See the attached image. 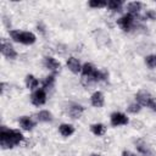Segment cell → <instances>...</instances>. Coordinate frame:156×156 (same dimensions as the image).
<instances>
[{
	"instance_id": "6da1fadb",
	"label": "cell",
	"mask_w": 156,
	"mask_h": 156,
	"mask_svg": "<svg viewBox=\"0 0 156 156\" xmlns=\"http://www.w3.org/2000/svg\"><path fill=\"white\" fill-rule=\"evenodd\" d=\"M23 140V134L17 129H7L5 126L0 130V145L2 149H11Z\"/></svg>"
},
{
	"instance_id": "7a4b0ae2",
	"label": "cell",
	"mask_w": 156,
	"mask_h": 156,
	"mask_svg": "<svg viewBox=\"0 0 156 156\" xmlns=\"http://www.w3.org/2000/svg\"><path fill=\"white\" fill-rule=\"evenodd\" d=\"M10 37L17 41V43H21V44H24V45H30L35 41V35L30 32H22V30H10L9 32Z\"/></svg>"
},
{
	"instance_id": "3957f363",
	"label": "cell",
	"mask_w": 156,
	"mask_h": 156,
	"mask_svg": "<svg viewBox=\"0 0 156 156\" xmlns=\"http://www.w3.org/2000/svg\"><path fill=\"white\" fill-rule=\"evenodd\" d=\"M117 24L119 26V28H121L122 30L129 32V30L133 28V26H134V16L127 13V15H124V16H122L121 18L117 20Z\"/></svg>"
},
{
	"instance_id": "277c9868",
	"label": "cell",
	"mask_w": 156,
	"mask_h": 156,
	"mask_svg": "<svg viewBox=\"0 0 156 156\" xmlns=\"http://www.w3.org/2000/svg\"><path fill=\"white\" fill-rule=\"evenodd\" d=\"M1 54H2L5 57H7V58H16V57H17L16 50L13 49V46H12L5 38L1 39Z\"/></svg>"
},
{
	"instance_id": "5b68a950",
	"label": "cell",
	"mask_w": 156,
	"mask_h": 156,
	"mask_svg": "<svg viewBox=\"0 0 156 156\" xmlns=\"http://www.w3.org/2000/svg\"><path fill=\"white\" fill-rule=\"evenodd\" d=\"M30 101H32V104L35 105V106H41V105H44L45 101H46L45 90H44V89H38V90H35V91L32 94V96H30Z\"/></svg>"
},
{
	"instance_id": "8992f818",
	"label": "cell",
	"mask_w": 156,
	"mask_h": 156,
	"mask_svg": "<svg viewBox=\"0 0 156 156\" xmlns=\"http://www.w3.org/2000/svg\"><path fill=\"white\" fill-rule=\"evenodd\" d=\"M110 121H111V124L113 127H118V126H126L129 121H128V117L122 113V112H113L110 117Z\"/></svg>"
},
{
	"instance_id": "52a82bcc",
	"label": "cell",
	"mask_w": 156,
	"mask_h": 156,
	"mask_svg": "<svg viewBox=\"0 0 156 156\" xmlns=\"http://www.w3.org/2000/svg\"><path fill=\"white\" fill-rule=\"evenodd\" d=\"M44 65H45V67H46L48 69L52 71L54 73L60 72V69H61V65H60L54 57H51V56H46V57L44 58Z\"/></svg>"
},
{
	"instance_id": "ba28073f",
	"label": "cell",
	"mask_w": 156,
	"mask_h": 156,
	"mask_svg": "<svg viewBox=\"0 0 156 156\" xmlns=\"http://www.w3.org/2000/svg\"><path fill=\"white\" fill-rule=\"evenodd\" d=\"M135 98H136V102L140 104L141 106H149V102H150V100L152 99V96H151L147 91H144V90L139 91Z\"/></svg>"
},
{
	"instance_id": "9c48e42d",
	"label": "cell",
	"mask_w": 156,
	"mask_h": 156,
	"mask_svg": "<svg viewBox=\"0 0 156 156\" xmlns=\"http://www.w3.org/2000/svg\"><path fill=\"white\" fill-rule=\"evenodd\" d=\"M67 67H68L69 71L73 72V73H79V72H82V66H80L79 61H78L76 57H69V58L67 60Z\"/></svg>"
},
{
	"instance_id": "30bf717a",
	"label": "cell",
	"mask_w": 156,
	"mask_h": 156,
	"mask_svg": "<svg viewBox=\"0 0 156 156\" xmlns=\"http://www.w3.org/2000/svg\"><path fill=\"white\" fill-rule=\"evenodd\" d=\"M90 102L95 107H101L104 105V94L101 91H95L90 98Z\"/></svg>"
},
{
	"instance_id": "8fae6325",
	"label": "cell",
	"mask_w": 156,
	"mask_h": 156,
	"mask_svg": "<svg viewBox=\"0 0 156 156\" xmlns=\"http://www.w3.org/2000/svg\"><path fill=\"white\" fill-rule=\"evenodd\" d=\"M83 111H84V107H83V106L77 105V104H73V105L69 107L68 113H69V116H71L72 118H79L80 115L83 113Z\"/></svg>"
},
{
	"instance_id": "7c38bea8",
	"label": "cell",
	"mask_w": 156,
	"mask_h": 156,
	"mask_svg": "<svg viewBox=\"0 0 156 156\" xmlns=\"http://www.w3.org/2000/svg\"><path fill=\"white\" fill-rule=\"evenodd\" d=\"M20 126L24 129V130H32L33 127H34V122L32 121L30 117H27V116H23L20 118Z\"/></svg>"
},
{
	"instance_id": "4fadbf2b",
	"label": "cell",
	"mask_w": 156,
	"mask_h": 156,
	"mask_svg": "<svg viewBox=\"0 0 156 156\" xmlns=\"http://www.w3.org/2000/svg\"><path fill=\"white\" fill-rule=\"evenodd\" d=\"M58 132L62 136H69L74 133V128L73 126L71 124H67V123H62L60 127H58Z\"/></svg>"
},
{
	"instance_id": "5bb4252c",
	"label": "cell",
	"mask_w": 156,
	"mask_h": 156,
	"mask_svg": "<svg viewBox=\"0 0 156 156\" xmlns=\"http://www.w3.org/2000/svg\"><path fill=\"white\" fill-rule=\"evenodd\" d=\"M141 2H139V1H132V2H129L128 5H127V10H128V13L129 15H136V13H139V11L141 10Z\"/></svg>"
},
{
	"instance_id": "9a60e30c",
	"label": "cell",
	"mask_w": 156,
	"mask_h": 156,
	"mask_svg": "<svg viewBox=\"0 0 156 156\" xmlns=\"http://www.w3.org/2000/svg\"><path fill=\"white\" fill-rule=\"evenodd\" d=\"M26 85H27L28 89L33 90V89H35L39 85V80L33 74H27L26 76Z\"/></svg>"
},
{
	"instance_id": "2e32d148",
	"label": "cell",
	"mask_w": 156,
	"mask_h": 156,
	"mask_svg": "<svg viewBox=\"0 0 156 156\" xmlns=\"http://www.w3.org/2000/svg\"><path fill=\"white\" fill-rule=\"evenodd\" d=\"M123 1L122 0H110L107 1V7L113 12H119L122 10Z\"/></svg>"
},
{
	"instance_id": "e0dca14e",
	"label": "cell",
	"mask_w": 156,
	"mask_h": 156,
	"mask_svg": "<svg viewBox=\"0 0 156 156\" xmlns=\"http://www.w3.org/2000/svg\"><path fill=\"white\" fill-rule=\"evenodd\" d=\"M90 130L93 132V134L100 136V135H104L105 132H106V127L101 123H95V124H91L90 126Z\"/></svg>"
},
{
	"instance_id": "ac0fdd59",
	"label": "cell",
	"mask_w": 156,
	"mask_h": 156,
	"mask_svg": "<svg viewBox=\"0 0 156 156\" xmlns=\"http://www.w3.org/2000/svg\"><path fill=\"white\" fill-rule=\"evenodd\" d=\"M136 149H138V151L140 154H143V156H155V154L149 149V146L146 144L141 143V141H139L136 144Z\"/></svg>"
},
{
	"instance_id": "d6986e66",
	"label": "cell",
	"mask_w": 156,
	"mask_h": 156,
	"mask_svg": "<svg viewBox=\"0 0 156 156\" xmlns=\"http://www.w3.org/2000/svg\"><path fill=\"white\" fill-rule=\"evenodd\" d=\"M37 117H38V119H39L40 122H51V121H52V115H51L49 111H46V110L40 111V112L37 115Z\"/></svg>"
},
{
	"instance_id": "ffe728a7",
	"label": "cell",
	"mask_w": 156,
	"mask_h": 156,
	"mask_svg": "<svg viewBox=\"0 0 156 156\" xmlns=\"http://www.w3.org/2000/svg\"><path fill=\"white\" fill-rule=\"evenodd\" d=\"M89 6L93 7V9H101V7H106L107 2L104 1V0H90Z\"/></svg>"
},
{
	"instance_id": "44dd1931",
	"label": "cell",
	"mask_w": 156,
	"mask_h": 156,
	"mask_svg": "<svg viewBox=\"0 0 156 156\" xmlns=\"http://www.w3.org/2000/svg\"><path fill=\"white\" fill-rule=\"evenodd\" d=\"M54 80H55V78H54V76H48V77H45V79L41 82V85H43V88L41 89H49V88H51L52 85H54Z\"/></svg>"
},
{
	"instance_id": "7402d4cb",
	"label": "cell",
	"mask_w": 156,
	"mask_h": 156,
	"mask_svg": "<svg viewBox=\"0 0 156 156\" xmlns=\"http://www.w3.org/2000/svg\"><path fill=\"white\" fill-rule=\"evenodd\" d=\"M145 63L149 68H156V55H149L145 57Z\"/></svg>"
},
{
	"instance_id": "603a6c76",
	"label": "cell",
	"mask_w": 156,
	"mask_h": 156,
	"mask_svg": "<svg viewBox=\"0 0 156 156\" xmlns=\"http://www.w3.org/2000/svg\"><path fill=\"white\" fill-rule=\"evenodd\" d=\"M140 110H141V105L138 104V102L130 104V105L128 106V112H130V113H138Z\"/></svg>"
},
{
	"instance_id": "cb8c5ba5",
	"label": "cell",
	"mask_w": 156,
	"mask_h": 156,
	"mask_svg": "<svg viewBox=\"0 0 156 156\" xmlns=\"http://www.w3.org/2000/svg\"><path fill=\"white\" fill-rule=\"evenodd\" d=\"M149 107H150L151 110L156 111V99H155V98H152V99L150 100V102H149Z\"/></svg>"
},
{
	"instance_id": "d4e9b609",
	"label": "cell",
	"mask_w": 156,
	"mask_h": 156,
	"mask_svg": "<svg viewBox=\"0 0 156 156\" xmlns=\"http://www.w3.org/2000/svg\"><path fill=\"white\" fill-rule=\"evenodd\" d=\"M145 17L151 18V20H155V18H156V13H155L154 11H147V12H146V15H145Z\"/></svg>"
},
{
	"instance_id": "484cf974",
	"label": "cell",
	"mask_w": 156,
	"mask_h": 156,
	"mask_svg": "<svg viewBox=\"0 0 156 156\" xmlns=\"http://www.w3.org/2000/svg\"><path fill=\"white\" fill-rule=\"evenodd\" d=\"M122 156H136L135 154H133L132 151H128V150H124L123 152H122Z\"/></svg>"
},
{
	"instance_id": "4316f807",
	"label": "cell",
	"mask_w": 156,
	"mask_h": 156,
	"mask_svg": "<svg viewBox=\"0 0 156 156\" xmlns=\"http://www.w3.org/2000/svg\"><path fill=\"white\" fill-rule=\"evenodd\" d=\"M90 156H101V155H99V154H91Z\"/></svg>"
}]
</instances>
